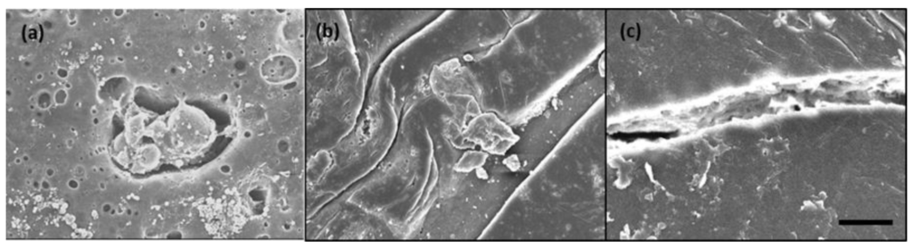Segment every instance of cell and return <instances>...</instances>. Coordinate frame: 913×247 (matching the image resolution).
<instances>
[{"label":"cell","mask_w":913,"mask_h":247,"mask_svg":"<svg viewBox=\"0 0 913 247\" xmlns=\"http://www.w3.org/2000/svg\"><path fill=\"white\" fill-rule=\"evenodd\" d=\"M449 115L451 109L431 92L406 107L395 139L369 183L372 206L400 240H408L439 196L433 132Z\"/></svg>","instance_id":"obj_1"},{"label":"cell","mask_w":913,"mask_h":247,"mask_svg":"<svg viewBox=\"0 0 913 247\" xmlns=\"http://www.w3.org/2000/svg\"><path fill=\"white\" fill-rule=\"evenodd\" d=\"M623 34H624V37L626 39H636L637 37V35H638V31H637V26H629V27H627L624 29Z\"/></svg>","instance_id":"obj_5"},{"label":"cell","mask_w":913,"mask_h":247,"mask_svg":"<svg viewBox=\"0 0 913 247\" xmlns=\"http://www.w3.org/2000/svg\"><path fill=\"white\" fill-rule=\"evenodd\" d=\"M525 176L489 155L482 167L460 172L452 191L437 197L408 240H479Z\"/></svg>","instance_id":"obj_3"},{"label":"cell","mask_w":913,"mask_h":247,"mask_svg":"<svg viewBox=\"0 0 913 247\" xmlns=\"http://www.w3.org/2000/svg\"><path fill=\"white\" fill-rule=\"evenodd\" d=\"M461 137L468 148L497 157L505 156L518 141L514 128L490 111L473 117L464 127Z\"/></svg>","instance_id":"obj_4"},{"label":"cell","mask_w":913,"mask_h":247,"mask_svg":"<svg viewBox=\"0 0 913 247\" xmlns=\"http://www.w3.org/2000/svg\"><path fill=\"white\" fill-rule=\"evenodd\" d=\"M531 12L509 9H444L380 65L388 77L399 113L430 92L428 80L435 67L484 53L498 42L512 25Z\"/></svg>","instance_id":"obj_2"}]
</instances>
